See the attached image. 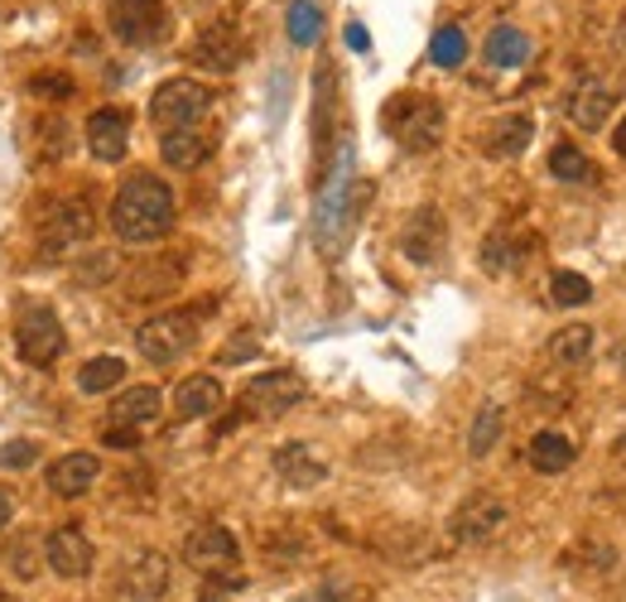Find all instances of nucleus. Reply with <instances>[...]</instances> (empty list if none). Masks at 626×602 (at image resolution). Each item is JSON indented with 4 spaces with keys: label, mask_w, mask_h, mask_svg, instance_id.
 I'll return each mask as SVG.
<instances>
[{
    "label": "nucleus",
    "mask_w": 626,
    "mask_h": 602,
    "mask_svg": "<svg viewBox=\"0 0 626 602\" xmlns=\"http://www.w3.org/2000/svg\"><path fill=\"white\" fill-rule=\"evenodd\" d=\"M366 198H372V184L356 178L352 145L342 140L338 154H333V170L323 174L318 203H313V241H318L323 255H338L352 241V227H356V217H362Z\"/></svg>",
    "instance_id": "obj_1"
},
{
    "label": "nucleus",
    "mask_w": 626,
    "mask_h": 602,
    "mask_svg": "<svg viewBox=\"0 0 626 602\" xmlns=\"http://www.w3.org/2000/svg\"><path fill=\"white\" fill-rule=\"evenodd\" d=\"M174 188L164 184L160 174H130L126 184L116 188V198H111V231H116V241H126V247H154V241H164L174 231Z\"/></svg>",
    "instance_id": "obj_2"
},
{
    "label": "nucleus",
    "mask_w": 626,
    "mask_h": 602,
    "mask_svg": "<svg viewBox=\"0 0 626 602\" xmlns=\"http://www.w3.org/2000/svg\"><path fill=\"white\" fill-rule=\"evenodd\" d=\"M386 130L405 154H429L443 145V106L424 92H400L386 106Z\"/></svg>",
    "instance_id": "obj_3"
},
{
    "label": "nucleus",
    "mask_w": 626,
    "mask_h": 602,
    "mask_svg": "<svg viewBox=\"0 0 626 602\" xmlns=\"http://www.w3.org/2000/svg\"><path fill=\"white\" fill-rule=\"evenodd\" d=\"M198 318H203V309H170V314L145 318L136 328L140 356H145V362H154V366H174L184 352H193Z\"/></svg>",
    "instance_id": "obj_4"
},
{
    "label": "nucleus",
    "mask_w": 626,
    "mask_h": 602,
    "mask_svg": "<svg viewBox=\"0 0 626 602\" xmlns=\"http://www.w3.org/2000/svg\"><path fill=\"white\" fill-rule=\"evenodd\" d=\"M208 111H212V92L203 83H193V77H170L150 97V121L160 126V136H170V130H198V121Z\"/></svg>",
    "instance_id": "obj_5"
},
{
    "label": "nucleus",
    "mask_w": 626,
    "mask_h": 602,
    "mask_svg": "<svg viewBox=\"0 0 626 602\" xmlns=\"http://www.w3.org/2000/svg\"><path fill=\"white\" fill-rule=\"evenodd\" d=\"M184 564H193L198 574H208V578H227V588L241 584V574H237L241 544H237V535H231L227 526H217V521L198 526L184 540Z\"/></svg>",
    "instance_id": "obj_6"
},
{
    "label": "nucleus",
    "mask_w": 626,
    "mask_h": 602,
    "mask_svg": "<svg viewBox=\"0 0 626 602\" xmlns=\"http://www.w3.org/2000/svg\"><path fill=\"white\" fill-rule=\"evenodd\" d=\"M92 227H97V213H92V203H87L83 193L53 198V208L39 217V251L63 255V251L83 247V241L92 237Z\"/></svg>",
    "instance_id": "obj_7"
},
{
    "label": "nucleus",
    "mask_w": 626,
    "mask_h": 602,
    "mask_svg": "<svg viewBox=\"0 0 626 602\" xmlns=\"http://www.w3.org/2000/svg\"><path fill=\"white\" fill-rule=\"evenodd\" d=\"M304 396H309L304 376L289 372V366H279V372H261V376L246 381L241 410H246V415H255V419H279V415H289Z\"/></svg>",
    "instance_id": "obj_8"
},
{
    "label": "nucleus",
    "mask_w": 626,
    "mask_h": 602,
    "mask_svg": "<svg viewBox=\"0 0 626 602\" xmlns=\"http://www.w3.org/2000/svg\"><path fill=\"white\" fill-rule=\"evenodd\" d=\"M63 323L49 304H25L15 318V352L25 356L29 366H53L63 356Z\"/></svg>",
    "instance_id": "obj_9"
},
{
    "label": "nucleus",
    "mask_w": 626,
    "mask_h": 602,
    "mask_svg": "<svg viewBox=\"0 0 626 602\" xmlns=\"http://www.w3.org/2000/svg\"><path fill=\"white\" fill-rule=\"evenodd\" d=\"M43 564H49L59 578H87V574H92V564H97L92 535L77 526V521L59 526L49 540H43Z\"/></svg>",
    "instance_id": "obj_10"
},
{
    "label": "nucleus",
    "mask_w": 626,
    "mask_h": 602,
    "mask_svg": "<svg viewBox=\"0 0 626 602\" xmlns=\"http://www.w3.org/2000/svg\"><path fill=\"white\" fill-rule=\"evenodd\" d=\"M449 247V222H443L439 208H415L400 227V255L410 265H434Z\"/></svg>",
    "instance_id": "obj_11"
},
{
    "label": "nucleus",
    "mask_w": 626,
    "mask_h": 602,
    "mask_svg": "<svg viewBox=\"0 0 626 602\" xmlns=\"http://www.w3.org/2000/svg\"><path fill=\"white\" fill-rule=\"evenodd\" d=\"M506 526V501H497L491 492H473L463 506L449 516L453 544H487L491 535Z\"/></svg>",
    "instance_id": "obj_12"
},
{
    "label": "nucleus",
    "mask_w": 626,
    "mask_h": 602,
    "mask_svg": "<svg viewBox=\"0 0 626 602\" xmlns=\"http://www.w3.org/2000/svg\"><path fill=\"white\" fill-rule=\"evenodd\" d=\"M164 25H170V15H164L160 0H111V35L121 43H160L164 39Z\"/></svg>",
    "instance_id": "obj_13"
},
{
    "label": "nucleus",
    "mask_w": 626,
    "mask_h": 602,
    "mask_svg": "<svg viewBox=\"0 0 626 602\" xmlns=\"http://www.w3.org/2000/svg\"><path fill=\"white\" fill-rule=\"evenodd\" d=\"M612 106H617V92H612V83H602V77H578L564 97V116L574 121L578 130H602Z\"/></svg>",
    "instance_id": "obj_14"
},
{
    "label": "nucleus",
    "mask_w": 626,
    "mask_h": 602,
    "mask_svg": "<svg viewBox=\"0 0 626 602\" xmlns=\"http://www.w3.org/2000/svg\"><path fill=\"white\" fill-rule=\"evenodd\" d=\"M87 150H92V160L102 164H121L130 150V116L121 106H102L87 116Z\"/></svg>",
    "instance_id": "obj_15"
},
{
    "label": "nucleus",
    "mask_w": 626,
    "mask_h": 602,
    "mask_svg": "<svg viewBox=\"0 0 626 602\" xmlns=\"http://www.w3.org/2000/svg\"><path fill=\"white\" fill-rule=\"evenodd\" d=\"M188 59H193L198 68H208V73H231L246 59V43H241V35L231 25H208L203 35L193 39Z\"/></svg>",
    "instance_id": "obj_16"
},
{
    "label": "nucleus",
    "mask_w": 626,
    "mask_h": 602,
    "mask_svg": "<svg viewBox=\"0 0 626 602\" xmlns=\"http://www.w3.org/2000/svg\"><path fill=\"white\" fill-rule=\"evenodd\" d=\"M275 473H279V482L285 487H295V492H309V487H318L323 477H328V463L313 453V443H279L275 449Z\"/></svg>",
    "instance_id": "obj_17"
},
{
    "label": "nucleus",
    "mask_w": 626,
    "mask_h": 602,
    "mask_svg": "<svg viewBox=\"0 0 626 602\" xmlns=\"http://www.w3.org/2000/svg\"><path fill=\"white\" fill-rule=\"evenodd\" d=\"M97 477H102V463H97L92 453H63V459L49 463V492L63 501H77L92 492Z\"/></svg>",
    "instance_id": "obj_18"
},
{
    "label": "nucleus",
    "mask_w": 626,
    "mask_h": 602,
    "mask_svg": "<svg viewBox=\"0 0 626 602\" xmlns=\"http://www.w3.org/2000/svg\"><path fill=\"white\" fill-rule=\"evenodd\" d=\"M530 140H535V121L525 111H506V116H497L483 130V150L491 160H516V154L530 150Z\"/></svg>",
    "instance_id": "obj_19"
},
{
    "label": "nucleus",
    "mask_w": 626,
    "mask_h": 602,
    "mask_svg": "<svg viewBox=\"0 0 626 602\" xmlns=\"http://www.w3.org/2000/svg\"><path fill=\"white\" fill-rule=\"evenodd\" d=\"M126 593L140 602H154L170 593V560L160 550H136L126 560Z\"/></svg>",
    "instance_id": "obj_20"
},
{
    "label": "nucleus",
    "mask_w": 626,
    "mask_h": 602,
    "mask_svg": "<svg viewBox=\"0 0 626 602\" xmlns=\"http://www.w3.org/2000/svg\"><path fill=\"white\" fill-rule=\"evenodd\" d=\"M160 415H164V396H160V390H154V386H130V390H121V396H116L107 425L145 429V425H154Z\"/></svg>",
    "instance_id": "obj_21"
},
{
    "label": "nucleus",
    "mask_w": 626,
    "mask_h": 602,
    "mask_svg": "<svg viewBox=\"0 0 626 602\" xmlns=\"http://www.w3.org/2000/svg\"><path fill=\"white\" fill-rule=\"evenodd\" d=\"M222 410V381L217 376H184L174 390V415L178 419H208Z\"/></svg>",
    "instance_id": "obj_22"
},
{
    "label": "nucleus",
    "mask_w": 626,
    "mask_h": 602,
    "mask_svg": "<svg viewBox=\"0 0 626 602\" xmlns=\"http://www.w3.org/2000/svg\"><path fill=\"white\" fill-rule=\"evenodd\" d=\"M178 280H184V261H140L136 271L126 275V294L130 299H164L178 289Z\"/></svg>",
    "instance_id": "obj_23"
},
{
    "label": "nucleus",
    "mask_w": 626,
    "mask_h": 602,
    "mask_svg": "<svg viewBox=\"0 0 626 602\" xmlns=\"http://www.w3.org/2000/svg\"><path fill=\"white\" fill-rule=\"evenodd\" d=\"M525 459H530L535 473L554 477V473H568V467L578 463V449H574V439H568V434L540 429V434L530 439V449H525Z\"/></svg>",
    "instance_id": "obj_24"
},
{
    "label": "nucleus",
    "mask_w": 626,
    "mask_h": 602,
    "mask_svg": "<svg viewBox=\"0 0 626 602\" xmlns=\"http://www.w3.org/2000/svg\"><path fill=\"white\" fill-rule=\"evenodd\" d=\"M160 154L170 170H198V164L212 154V140L203 136V130H170V136H160Z\"/></svg>",
    "instance_id": "obj_25"
},
{
    "label": "nucleus",
    "mask_w": 626,
    "mask_h": 602,
    "mask_svg": "<svg viewBox=\"0 0 626 602\" xmlns=\"http://www.w3.org/2000/svg\"><path fill=\"white\" fill-rule=\"evenodd\" d=\"M487 63L491 68H521L525 59H530V35H525L521 25H497L487 35Z\"/></svg>",
    "instance_id": "obj_26"
},
{
    "label": "nucleus",
    "mask_w": 626,
    "mask_h": 602,
    "mask_svg": "<svg viewBox=\"0 0 626 602\" xmlns=\"http://www.w3.org/2000/svg\"><path fill=\"white\" fill-rule=\"evenodd\" d=\"M592 348H598V333L588 328V323H568V328H559L550 338V356L559 366H584L592 362Z\"/></svg>",
    "instance_id": "obj_27"
},
{
    "label": "nucleus",
    "mask_w": 626,
    "mask_h": 602,
    "mask_svg": "<svg viewBox=\"0 0 626 602\" xmlns=\"http://www.w3.org/2000/svg\"><path fill=\"white\" fill-rule=\"evenodd\" d=\"M126 381V362L121 356H92V362L77 366V390L83 396H107V390H116Z\"/></svg>",
    "instance_id": "obj_28"
},
{
    "label": "nucleus",
    "mask_w": 626,
    "mask_h": 602,
    "mask_svg": "<svg viewBox=\"0 0 626 602\" xmlns=\"http://www.w3.org/2000/svg\"><path fill=\"white\" fill-rule=\"evenodd\" d=\"M550 174L559 178V184H592V178H598V164H592L578 145L564 140V145L550 150Z\"/></svg>",
    "instance_id": "obj_29"
},
{
    "label": "nucleus",
    "mask_w": 626,
    "mask_h": 602,
    "mask_svg": "<svg viewBox=\"0 0 626 602\" xmlns=\"http://www.w3.org/2000/svg\"><path fill=\"white\" fill-rule=\"evenodd\" d=\"M501 429H506V410L483 405V410H477V419H473V429H467V453H473V459H487V453L497 449Z\"/></svg>",
    "instance_id": "obj_30"
},
{
    "label": "nucleus",
    "mask_w": 626,
    "mask_h": 602,
    "mask_svg": "<svg viewBox=\"0 0 626 602\" xmlns=\"http://www.w3.org/2000/svg\"><path fill=\"white\" fill-rule=\"evenodd\" d=\"M521 251H525V247H521V241H511V231H491V237L483 241V271H487V275L516 271V265L525 261Z\"/></svg>",
    "instance_id": "obj_31"
},
{
    "label": "nucleus",
    "mask_w": 626,
    "mask_h": 602,
    "mask_svg": "<svg viewBox=\"0 0 626 602\" xmlns=\"http://www.w3.org/2000/svg\"><path fill=\"white\" fill-rule=\"evenodd\" d=\"M116 271H121L116 251H83L73 261V280L77 285H107V280H116Z\"/></svg>",
    "instance_id": "obj_32"
},
{
    "label": "nucleus",
    "mask_w": 626,
    "mask_h": 602,
    "mask_svg": "<svg viewBox=\"0 0 626 602\" xmlns=\"http://www.w3.org/2000/svg\"><path fill=\"white\" fill-rule=\"evenodd\" d=\"M463 59H467V35L458 25H443L429 39V63L434 68H463Z\"/></svg>",
    "instance_id": "obj_33"
},
{
    "label": "nucleus",
    "mask_w": 626,
    "mask_h": 602,
    "mask_svg": "<svg viewBox=\"0 0 626 602\" xmlns=\"http://www.w3.org/2000/svg\"><path fill=\"white\" fill-rule=\"evenodd\" d=\"M550 299H554L559 309H584L588 299H592V280H588V275H578V271H554Z\"/></svg>",
    "instance_id": "obj_34"
},
{
    "label": "nucleus",
    "mask_w": 626,
    "mask_h": 602,
    "mask_svg": "<svg viewBox=\"0 0 626 602\" xmlns=\"http://www.w3.org/2000/svg\"><path fill=\"white\" fill-rule=\"evenodd\" d=\"M285 25H289V39H295L299 49H309V43L318 39V29H323V10L313 5V0H295L289 15H285Z\"/></svg>",
    "instance_id": "obj_35"
},
{
    "label": "nucleus",
    "mask_w": 626,
    "mask_h": 602,
    "mask_svg": "<svg viewBox=\"0 0 626 602\" xmlns=\"http://www.w3.org/2000/svg\"><path fill=\"white\" fill-rule=\"evenodd\" d=\"M35 459H39V443L35 439L0 443V467H5V473H25V467H35Z\"/></svg>",
    "instance_id": "obj_36"
},
{
    "label": "nucleus",
    "mask_w": 626,
    "mask_h": 602,
    "mask_svg": "<svg viewBox=\"0 0 626 602\" xmlns=\"http://www.w3.org/2000/svg\"><path fill=\"white\" fill-rule=\"evenodd\" d=\"M592 564V568H598V574H602V568H612V564H617V550H612V544H598V540H592V544H574V550H564V568L568 564Z\"/></svg>",
    "instance_id": "obj_37"
},
{
    "label": "nucleus",
    "mask_w": 626,
    "mask_h": 602,
    "mask_svg": "<svg viewBox=\"0 0 626 602\" xmlns=\"http://www.w3.org/2000/svg\"><path fill=\"white\" fill-rule=\"evenodd\" d=\"M255 352H261V342L251 338V328H241L237 338H231L227 348L217 352V362H222V366H231V362H246V356H255Z\"/></svg>",
    "instance_id": "obj_38"
},
{
    "label": "nucleus",
    "mask_w": 626,
    "mask_h": 602,
    "mask_svg": "<svg viewBox=\"0 0 626 602\" xmlns=\"http://www.w3.org/2000/svg\"><path fill=\"white\" fill-rule=\"evenodd\" d=\"M102 443H107V449H121V453H130V449H140V429H121V425H107Z\"/></svg>",
    "instance_id": "obj_39"
},
{
    "label": "nucleus",
    "mask_w": 626,
    "mask_h": 602,
    "mask_svg": "<svg viewBox=\"0 0 626 602\" xmlns=\"http://www.w3.org/2000/svg\"><path fill=\"white\" fill-rule=\"evenodd\" d=\"M10 568H15L20 578H35V574H39V568H35V560H29V544H25V540H20L15 550H10Z\"/></svg>",
    "instance_id": "obj_40"
},
{
    "label": "nucleus",
    "mask_w": 626,
    "mask_h": 602,
    "mask_svg": "<svg viewBox=\"0 0 626 602\" xmlns=\"http://www.w3.org/2000/svg\"><path fill=\"white\" fill-rule=\"evenodd\" d=\"M348 49H356V53H366V49H372V35H366V29L356 25V20L348 25Z\"/></svg>",
    "instance_id": "obj_41"
},
{
    "label": "nucleus",
    "mask_w": 626,
    "mask_h": 602,
    "mask_svg": "<svg viewBox=\"0 0 626 602\" xmlns=\"http://www.w3.org/2000/svg\"><path fill=\"white\" fill-rule=\"evenodd\" d=\"M35 92H73L68 77H35Z\"/></svg>",
    "instance_id": "obj_42"
},
{
    "label": "nucleus",
    "mask_w": 626,
    "mask_h": 602,
    "mask_svg": "<svg viewBox=\"0 0 626 602\" xmlns=\"http://www.w3.org/2000/svg\"><path fill=\"white\" fill-rule=\"evenodd\" d=\"M10 521H15V497H10L5 487H0V530H5Z\"/></svg>",
    "instance_id": "obj_43"
},
{
    "label": "nucleus",
    "mask_w": 626,
    "mask_h": 602,
    "mask_svg": "<svg viewBox=\"0 0 626 602\" xmlns=\"http://www.w3.org/2000/svg\"><path fill=\"white\" fill-rule=\"evenodd\" d=\"M612 150H617L622 160H626V116L617 121V130H612Z\"/></svg>",
    "instance_id": "obj_44"
},
{
    "label": "nucleus",
    "mask_w": 626,
    "mask_h": 602,
    "mask_svg": "<svg viewBox=\"0 0 626 602\" xmlns=\"http://www.w3.org/2000/svg\"><path fill=\"white\" fill-rule=\"evenodd\" d=\"M0 602H15V598H10V593H0Z\"/></svg>",
    "instance_id": "obj_45"
},
{
    "label": "nucleus",
    "mask_w": 626,
    "mask_h": 602,
    "mask_svg": "<svg viewBox=\"0 0 626 602\" xmlns=\"http://www.w3.org/2000/svg\"><path fill=\"white\" fill-rule=\"evenodd\" d=\"M309 602H328V598H309Z\"/></svg>",
    "instance_id": "obj_46"
},
{
    "label": "nucleus",
    "mask_w": 626,
    "mask_h": 602,
    "mask_svg": "<svg viewBox=\"0 0 626 602\" xmlns=\"http://www.w3.org/2000/svg\"><path fill=\"white\" fill-rule=\"evenodd\" d=\"M622 443H626V439H622Z\"/></svg>",
    "instance_id": "obj_47"
}]
</instances>
